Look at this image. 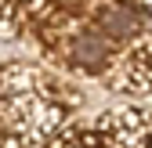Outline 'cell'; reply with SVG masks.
I'll use <instances>...</instances> for the list:
<instances>
[{"label": "cell", "instance_id": "cell-1", "mask_svg": "<svg viewBox=\"0 0 152 148\" xmlns=\"http://www.w3.org/2000/svg\"><path fill=\"white\" fill-rule=\"evenodd\" d=\"M141 4H145V7H148V11H152V0H141Z\"/></svg>", "mask_w": 152, "mask_h": 148}]
</instances>
